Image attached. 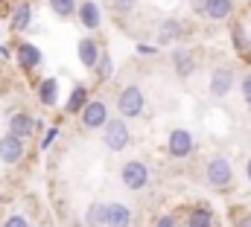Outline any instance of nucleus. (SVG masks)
Masks as SVG:
<instances>
[{"instance_id": "nucleus-16", "label": "nucleus", "mask_w": 251, "mask_h": 227, "mask_svg": "<svg viewBox=\"0 0 251 227\" xmlns=\"http://www.w3.org/2000/svg\"><path fill=\"white\" fill-rule=\"evenodd\" d=\"M38 99H41V105H47V108H53V105L59 102V79H56V76L41 79V85H38Z\"/></svg>"}, {"instance_id": "nucleus-31", "label": "nucleus", "mask_w": 251, "mask_h": 227, "mask_svg": "<svg viewBox=\"0 0 251 227\" xmlns=\"http://www.w3.org/2000/svg\"><path fill=\"white\" fill-rule=\"evenodd\" d=\"M204 3H207V0H190L193 12H199V15H204Z\"/></svg>"}, {"instance_id": "nucleus-3", "label": "nucleus", "mask_w": 251, "mask_h": 227, "mask_svg": "<svg viewBox=\"0 0 251 227\" xmlns=\"http://www.w3.org/2000/svg\"><path fill=\"white\" fill-rule=\"evenodd\" d=\"M102 143H105L108 152H123L126 146L131 143V131H128V122H126L123 116L111 119V122L102 128Z\"/></svg>"}, {"instance_id": "nucleus-24", "label": "nucleus", "mask_w": 251, "mask_h": 227, "mask_svg": "<svg viewBox=\"0 0 251 227\" xmlns=\"http://www.w3.org/2000/svg\"><path fill=\"white\" fill-rule=\"evenodd\" d=\"M137 3H140V0H111V9H114L117 15H131V12L137 9Z\"/></svg>"}, {"instance_id": "nucleus-14", "label": "nucleus", "mask_w": 251, "mask_h": 227, "mask_svg": "<svg viewBox=\"0 0 251 227\" xmlns=\"http://www.w3.org/2000/svg\"><path fill=\"white\" fill-rule=\"evenodd\" d=\"M18 64L24 67V70H35L38 64H41V50L35 47V44H29V41H24V44H18Z\"/></svg>"}, {"instance_id": "nucleus-30", "label": "nucleus", "mask_w": 251, "mask_h": 227, "mask_svg": "<svg viewBox=\"0 0 251 227\" xmlns=\"http://www.w3.org/2000/svg\"><path fill=\"white\" fill-rule=\"evenodd\" d=\"M155 227H176V216H173V213H167V216H161V219L155 222Z\"/></svg>"}, {"instance_id": "nucleus-23", "label": "nucleus", "mask_w": 251, "mask_h": 227, "mask_svg": "<svg viewBox=\"0 0 251 227\" xmlns=\"http://www.w3.org/2000/svg\"><path fill=\"white\" fill-rule=\"evenodd\" d=\"M94 73H97L100 82H108V79L114 76V61H111V56H108L105 50H102V56H100V61H97V70H94Z\"/></svg>"}, {"instance_id": "nucleus-7", "label": "nucleus", "mask_w": 251, "mask_h": 227, "mask_svg": "<svg viewBox=\"0 0 251 227\" xmlns=\"http://www.w3.org/2000/svg\"><path fill=\"white\" fill-rule=\"evenodd\" d=\"M234 82H237V76H234V70L228 67V64H222V67H216L213 73H210V96H216V99H222V96H228L231 91H234Z\"/></svg>"}, {"instance_id": "nucleus-15", "label": "nucleus", "mask_w": 251, "mask_h": 227, "mask_svg": "<svg viewBox=\"0 0 251 227\" xmlns=\"http://www.w3.org/2000/svg\"><path fill=\"white\" fill-rule=\"evenodd\" d=\"M181 21L178 18H164L158 23V44H173L176 38H181Z\"/></svg>"}, {"instance_id": "nucleus-21", "label": "nucleus", "mask_w": 251, "mask_h": 227, "mask_svg": "<svg viewBox=\"0 0 251 227\" xmlns=\"http://www.w3.org/2000/svg\"><path fill=\"white\" fill-rule=\"evenodd\" d=\"M47 3H50V12L56 18H73L79 12V3L76 0H47Z\"/></svg>"}, {"instance_id": "nucleus-17", "label": "nucleus", "mask_w": 251, "mask_h": 227, "mask_svg": "<svg viewBox=\"0 0 251 227\" xmlns=\"http://www.w3.org/2000/svg\"><path fill=\"white\" fill-rule=\"evenodd\" d=\"M108 227V204H100V201H94V204H88V210H85V227Z\"/></svg>"}, {"instance_id": "nucleus-9", "label": "nucleus", "mask_w": 251, "mask_h": 227, "mask_svg": "<svg viewBox=\"0 0 251 227\" xmlns=\"http://www.w3.org/2000/svg\"><path fill=\"white\" fill-rule=\"evenodd\" d=\"M76 56H79V61H82V67L97 70V61H100V56H102V47L97 44V38L85 35V38H79V44H76Z\"/></svg>"}, {"instance_id": "nucleus-25", "label": "nucleus", "mask_w": 251, "mask_h": 227, "mask_svg": "<svg viewBox=\"0 0 251 227\" xmlns=\"http://www.w3.org/2000/svg\"><path fill=\"white\" fill-rule=\"evenodd\" d=\"M234 47L243 53L246 47H249V38H246V32H243V26H234Z\"/></svg>"}, {"instance_id": "nucleus-33", "label": "nucleus", "mask_w": 251, "mask_h": 227, "mask_svg": "<svg viewBox=\"0 0 251 227\" xmlns=\"http://www.w3.org/2000/svg\"><path fill=\"white\" fill-rule=\"evenodd\" d=\"M246 178H249V183H251V158H249V163H246Z\"/></svg>"}, {"instance_id": "nucleus-11", "label": "nucleus", "mask_w": 251, "mask_h": 227, "mask_svg": "<svg viewBox=\"0 0 251 227\" xmlns=\"http://www.w3.org/2000/svg\"><path fill=\"white\" fill-rule=\"evenodd\" d=\"M29 21H32V6H29V0L15 3V6H12V15H9V29H12V32H24V29L29 26Z\"/></svg>"}, {"instance_id": "nucleus-34", "label": "nucleus", "mask_w": 251, "mask_h": 227, "mask_svg": "<svg viewBox=\"0 0 251 227\" xmlns=\"http://www.w3.org/2000/svg\"><path fill=\"white\" fill-rule=\"evenodd\" d=\"M249 111H251V102H249Z\"/></svg>"}, {"instance_id": "nucleus-1", "label": "nucleus", "mask_w": 251, "mask_h": 227, "mask_svg": "<svg viewBox=\"0 0 251 227\" xmlns=\"http://www.w3.org/2000/svg\"><path fill=\"white\" fill-rule=\"evenodd\" d=\"M204 181L213 186V189H228L231 181H234V169H231V160L222 158V155H213L207 163H204Z\"/></svg>"}, {"instance_id": "nucleus-19", "label": "nucleus", "mask_w": 251, "mask_h": 227, "mask_svg": "<svg viewBox=\"0 0 251 227\" xmlns=\"http://www.w3.org/2000/svg\"><path fill=\"white\" fill-rule=\"evenodd\" d=\"M88 102H91V99H88V88H85V85H73L70 99L64 102V111H67V114H82Z\"/></svg>"}, {"instance_id": "nucleus-8", "label": "nucleus", "mask_w": 251, "mask_h": 227, "mask_svg": "<svg viewBox=\"0 0 251 227\" xmlns=\"http://www.w3.org/2000/svg\"><path fill=\"white\" fill-rule=\"evenodd\" d=\"M24 155H26L24 140L6 131V134L0 137V160H3L6 166H15V163H21V160H24Z\"/></svg>"}, {"instance_id": "nucleus-6", "label": "nucleus", "mask_w": 251, "mask_h": 227, "mask_svg": "<svg viewBox=\"0 0 251 227\" xmlns=\"http://www.w3.org/2000/svg\"><path fill=\"white\" fill-rule=\"evenodd\" d=\"M79 119H82V125L88 128V131H94V128H105L111 119H108V105H105V99H91L88 105H85V111L79 114Z\"/></svg>"}, {"instance_id": "nucleus-27", "label": "nucleus", "mask_w": 251, "mask_h": 227, "mask_svg": "<svg viewBox=\"0 0 251 227\" xmlns=\"http://www.w3.org/2000/svg\"><path fill=\"white\" fill-rule=\"evenodd\" d=\"M240 91H243V99H246V102H251V73H243Z\"/></svg>"}, {"instance_id": "nucleus-12", "label": "nucleus", "mask_w": 251, "mask_h": 227, "mask_svg": "<svg viewBox=\"0 0 251 227\" xmlns=\"http://www.w3.org/2000/svg\"><path fill=\"white\" fill-rule=\"evenodd\" d=\"M79 23H82L85 29H97V26L102 23L100 3H94V0H85V3H79Z\"/></svg>"}, {"instance_id": "nucleus-5", "label": "nucleus", "mask_w": 251, "mask_h": 227, "mask_svg": "<svg viewBox=\"0 0 251 227\" xmlns=\"http://www.w3.org/2000/svg\"><path fill=\"white\" fill-rule=\"evenodd\" d=\"M193 149H196V140H193V134H190L187 128H173V131H170V137H167V152H170V158L184 160V158L193 155Z\"/></svg>"}, {"instance_id": "nucleus-32", "label": "nucleus", "mask_w": 251, "mask_h": 227, "mask_svg": "<svg viewBox=\"0 0 251 227\" xmlns=\"http://www.w3.org/2000/svg\"><path fill=\"white\" fill-rule=\"evenodd\" d=\"M237 227H251V213H243V219L237 222Z\"/></svg>"}, {"instance_id": "nucleus-10", "label": "nucleus", "mask_w": 251, "mask_h": 227, "mask_svg": "<svg viewBox=\"0 0 251 227\" xmlns=\"http://www.w3.org/2000/svg\"><path fill=\"white\" fill-rule=\"evenodd\" d=\"M35 125H38V119H32L29 114H24V111H15L9 116V134H15V137H21V140L32 137V134H35Z\"/></svg>"}, {"instance_id": "nucleus-22", "label": "nucleus", "mask_w": 251, "mask_h": 227, "mask_svg": "<svg viewBox=\"0 0 251 227\" xmlns=\"http://www.w3.org/2000/svg\"><path fill=\"white\" fill-rule=\"evenodd\" d=\"M187 227H213V210L210 207H196L190 213Z\"/></svg>"}, {"instance_id": "nucleus-18", "label": "nucleus", "mask_w": 251, "mask_h": 227, "mask_svg": "<svg viewBox=\"0 0 251 227\" xmlns=\"http://www.w3.org/2000/svg\"><path fill=\"white\" fill-rule=\"evenodd\" d=\"M173 64H176V76L178 79H190L196 70V58L190 56V50H176L173 53Z\"/></svg>"}, {"instance_id": "nucleus-26", "label": "nucleus", "mask_w": 251, "mask_h": 227, "mask_svg": "<svg viewBox=\"0 0 251 227\" xmlns=\"http://www.w3.org/2000/svg\"><path fill=\"white\" fill-rule=\"evenodd\" d=\"M3 227H29V222H26V219H24L21 213H15V216H6Z\"/></svg>"}, {"instance_id": "nucleus-28", "label": "nucleus", "mask_w": 251, "mask_h": 227, "mask_svg": "<svg viewBox=\"0 0 251 227\" xmlns=\"http://www.w3.org/2000/svg\"><path fill=\"white\" fill-rule=\"evenodd\" d=\"M56 137H59V125H56V128H47V134H44V140H41V149H50Z\"/></svg>"}, {"instance_id": "nucleus-4", "label": "nucleus", "mask_w": 251, "mask_h": 227, "mask_svg": "<svg viewBox=\"0 0 251 227\" xmlns=\"http://www.w3.org/2000/svg\"><path fill=\"white\" fill-rule=\"evenodd\" d=\"M120 181H123L126 189L137 192V189H143L149 183V166L143 160H126L120 166Z\"/></svg>"}, {"instance_id": "nucleus-13", "label": "nucleus", "mask_w": 251, "mask_h": 227, "mask_svg": "<svg viewBox=\"0 0 251 227\" xmlns=\"http://www.w3.org/2000/svg\"><path fill=\"white\" fill-rule=\"evenodd\" d=\"M231 15H234V0H207L204 3L207 21H228Z\"/></svg>"}, {"instance_id": "nucleus-20", "label": "nucleus", "mask_w": 251, "mask_h": 227, "mask_svg": "<svg viewBox=\"0 0 251 227\" xmlns=\"http://www.w3.org/2000/svg\"><path fill=\"white\" fill-rule=\"evenodd\" d=\"M131 225V210L126 204H108V227H128Z\"/></svg>"}, {"instance_id": "nucleus-29", "label": "nucleus", "mask_w": 251, "mask_h": 227, "mask_svg": "<svg viewBox=\"0 0 251 227\" xmlns=\"http://www.w3.org/2000/svg\"><path fill=\"white\" fill-rule=\"evenodd\" d=\"M155 53H158V47H155V44H137V56L149 58V56H155Z\"/></svg>"}, {"instance_id": "nucleus-2", "label": "nucleus", "mask_w": 251, "mask_h": 227, "mask_svg": "<svg viewBox=\"0 0 251 227\" xmlns=\"http://www.w3.org/2000/svg\"><path fill=\"white\" fill-rule=\"evenodd\" d=\"M143 105H146V96L137 85H126L123 91L117 93V111L123 119H134L143 114Z\"/></svg>"}]
</instances>
